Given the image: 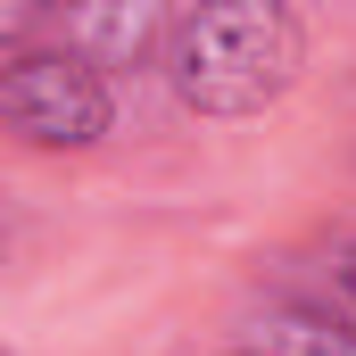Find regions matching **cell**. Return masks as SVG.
<instances>
[{"label": "cell", "instance_id": "cell-2", "mask_svg": "<svg viewBox=\"0 0 356 356\" xmlns=\"http://www.w3.org/2000/svg\"><path fill=\"white\" fill-rule=\"evenodd\" d=\"M0 124L25 149L50 158H83L116 133V83L108 67H91L75 42H25L0 67Z\"/></svg>", "mask_w": 356, "mask_h": 356}, {"label": "cell", "instance_id": "cell-6", "mask_svg": "<svg viewBox=\"0 0 356 356\" xmlns=\"http://www.w3.org/2000/svg\"><path fill=\"white\" fill-rule=\"evenodd\" d=\"M332 282H340V298H348V307H356V241H348V249H340V257H332Z\"/></svg>", "mask_w": 356, "mask_h": 356}, {"label": "cell", "instance_id": "cell-5", "mask_svg": "<svg viewBox=\"0 0 356 356\" xmlns=\"http://www.w3.org/2000/svg\"><path fill=\"white\" fill-rule=\"evenodd\" d=\"M50 8H67V0H0V42H8V50H25V42H33V25H42Z\"/></svg>", "mask_w": 356, "mask_h": 356}, {"label": "cell", "instance_id": "cell-7", "mask_svg": "<svg viewBox=\"0 0 356 356\" xmlns=\"http://www.w3.org/2000/svg\"><path fill=\"white\" fill-rule=\"evenodd\" d=\"M232 356H266V348H232Z\"/></svg>", "mask_w": 356, "mask_h": 356}, {"label": "cell", "instance_id": "cell-4", "mask_svg": "<svg viewBox=\"0 0 356 356\" xmlns=\"http://www.w3.org/2000/svg\"><path fill=\"white\" fill-rule=\"evenodd\" d=\"M257 348L266 356H356V307L332 315L315 298H273L266 323H257Z\"/></svg>", "mask_w": 356, "mask_h": 356}, {"label": "cell", "instance_id": "cell-3", "mask_svg": "<svg viewBox=\"0 0 356 356\" xmlns=\"http://www.w3.org/2000/svg\"><path fill=\"white\" fill-rule=\"evenodd\" d=\"M67 17V42L83 50L91 67H141L149 50H158V33H175L166 25V0H67L58 8Z\"/></svg>", "mask_w": 356, "mask_h": 356}, {"label": "cell", "instance_id": "cell-1", "mask_svg": "<svg viewBox=\"0 0 356 356\" xmlns=\"http://www.w3.org/2000/svg\"><path fill=\"white\" fill-rule=\"evenodd\" d=\"M298 67H307V25L290 17V0H199L166 33V83L207 124L266 116L298 83Z\"/></svg>", "mask_w": 356, "mask_h": 356}]
</instances>
